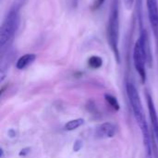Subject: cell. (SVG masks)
<instances>
[{
  "mask_svg": "<svg viewBox=\"0 0 158 158\" xmlns=\"http://www.w3.org/2000/svg\"><path fill=\"white\" fill-rule=\"evenodd\" d=\"M104 2H105V0H95L94 4L93 5L94 9H97V8H99V7L102 6V4H103Z\"/></svg>",
  "mask_w": 158,
  "mask_h": 158,
  "instance_id": "5bb4252c",
  "label": "cell"
},
{
  "mask_svg": "<svg viewBox=\"0 0 158 158\" xmlns=\"http://www.w3.org/2000/svg\"><path fill=\"white\" fill-rule=\"evenodd\" d=\"M81 148H82V142H81V140H77V141L74 143L73 151H74V152H79Z\"/></svg>",
  "mask_w": 158,
  "mask_h": 158,
  "instance_id": "4fadbf2b",
  "label": "cell"
},
{
  "mask_svg": "<svg viewBox=\"0 0 158 158\" xmlns=\"http://www.w3.org/2000/svg\"><path fill=\"white\" fill-rule=\"evenodd\" d=\"M143 139V147H144V157L154 158L153 153V142H152V133L148 127L142 130Z\"/></svg>",
  "mask_w": 158,
  "mask_h": 158,
  "instance_id": "52a82bcc",
  "label": "cell"
},
{
  "mask_svg": "<svg viewBox=\"0 0 158 158\" xmlns=\"http://www.w3.org/2000/svg\"><path fill=\"white\" fill-rule=\"evenodd\" d=\"M35 59H36L35 54H25L17 60L16 68L18 69H24L30 65H31Z\"/></svg>",
  "mask_w": 158,
  "mask_h": 158,
  "instance_id": "9c48e42d",
  "label": "cell"
},
{
  "mask_svg": "<svg viewBox=\"0 0 158 158\" xmlns=\"http://www.w3.org/2000/svg\"><path fill=\"white\" fill-rule=\"evenodd\" d=\"M145 31H143L140 37L137 39L133 48V62L136 71L138 72L142 82L144 83L146 81V62L151 65L152 57L147 52V37Z\"/></svg>",
  "mask_w": 158,
  "mask_h": 158,
  "instance_id": "7a4b0ae2",
  "label": "cell"
},
{
  "mask_svg": "<svg viewBox=\"0 0 158 158\" xmlns=\"http://www.w3.org/2000/svg\"><path fill=\"white\" fill-rule=\"evenodd\" d=\"M126 90H127V94L129 97L130 104L131 106V109L133 111L134 118L136 119V122H137L139 128L142 131L143 129L148 127V125L146 122V118H145L144 110L143 107V104H142L139 93H138L135 85L131 82L127 83Z\"/></svg>",
  "mask_w": 158,
  "mask_h": 158,
  "instance_id": "277c9868",
  "label": "cell"
},
{
  "mask_svg": "<svg viewBox=\"0 0 158 158\" xmlns=\"http://www.w3.org/2000/svg\"><path fill=\"white\" fill-rule=\"evenodd\" d=\"M88 65L92 69H99L103 65V59L98 56H92L88 59Z\"/></svg>",
  "mask_w": 158,
  "mask_h": 158,
  "instance_id": "8fae6325",
  "label": "cell"
},
{
  "mask_svg": "<svg viewBox=\"0 0 158 158\" xmlns=\"http://www.w3.org/2000/svg\"><path fill=\"white\" fill-rule=\"evenodd\" d=\"M124 1H125V5H126V6H127L129 9H131V6H132V5H133L134 0H124Z\"/></svg>",
  "mask_w": 158,
  "mask_h": 158,
  "instance_id": "9a60e30c",
  "label": "cell"
},
{
  "mask_svg": "<svg viewBox=\"0 0 158 158\" xmlns=\"http://www.w3.org/2000/svg\"><path fill=\"white\" fill-rule=\"evenodd\" d=\"M146 96V101H147V106H148V111H149V117H150V120H151V125H152V129H151V133L152 136L154 137V139L156 140L158 146V115L153 101L152 96L150 95V94L146 93L145 94Z\"/></svg>",
  "mask_w": 158,
  "mask_h": 158,
  "instance_id": "8992f818",
  "label": "cell"
},
{
  "mask_svg": "<svg viewBox=\"0 0 158 158\" xmlns=\"http://www.w3.org/2000/svg\"><path fill=\"white\" fill-rule=\"evenodd\" d=\"M150 25L158 45V0H146Z\"/></svg>",
  "mask_w": 158,
  "mask_h": 158,
  "instance_id": "5b68a950",
  "label": "cell"
},
{
  "mask_svg": "<svg viewBox=\"0 0 158 158\" xmlns=\"http://www.w3.org/2000/svg\"><path fill=\"white\" fill-rule=\"evenodd\" d=\"M105 98H106V101L108 103V105L113 107L116 111L119 110V104L117 100V98L115 96H113L112 94H105Z\"/></svg>",
  "mask_w": 158,
  "mask_h": 158,
  "instance_id": "7c38bea8",
  "label": "cell"
},
{
  "mask_svg": "<svg viewBox=\"0 0 158 158\" xmlns=\"http://www.w3.org/2000/svg\"><path fill=\"white\" fill-rule=\"evenodd\" d=\"M116 127L109 122H106L101 124L97 128V135L99 137H106V138H112L116 134Z\"/></svg>",
  "mask_w": 158,
  "mask_h": 158,
  "instance_id": "ba28073f",
  "label": "cell"
},
{
  "mask_svg": "<svg viewBox=\"0 0 158 158\" xmlns=\"http://www.w3.org/2000/svg\"><path fill=\"white\" fill-rule=\"evenodd\" d=\"M106 39L109 47L114 53L116 60L119 63L120 55L118 49V40H119V15L117 0L113 1L110 14L108 18L107 27H106Z\"/></svg>",
  "mask_w": 158,
  "mask_h": 158,
  "instance_id": "3957f363",
  "label": "cell"
},
{
  "mask_svg": "<svg viewBox=\"0 0 158 158\" xmlns=\"http://www.w3.org/2000/svg\"><path fill=\"white\" fill-rule=\"evenodd\" d=\"M84 124V119L83 118H77V119H72L70 121H69L66 125H65V129L67 131H74L78 128H80L81 126H82Z\"/></svg>",
  "mask_w": 158,
  "mask_h": 158,
  "instance_id": "30bf717a",
  "label": "cell"
},
{
  "mask_svg": "<svg viewBox=\"0 0 158 158\" xmlns=\"http://www.w3.org/2000/svg\"><path fill=\"white\" fill-rule=\"evenodd\" d=\"M26 0H14L8 12L6 13L1 28H0V48L1 52L11 43L19 26V11Z\"/></svg>",
  "mask_w": 158,
  "mask_h": 158,
  "instance_id": "6da1fadb",
  "label": "cell"
},
{
  "mask_svg": "<svg viewBox=\"0 0 158 158\" xmlns=\"http://www.w3.org/2000/svg\"><path fill=\"white\" fill-rule=\"evenodd\" d=\"M30 148H25V149H22L21 150V152L19 153V156H26L29 152H30Z\"/></svg>",
  "mask_w": 158,
  "mask_h": 158,
  "instance_id": "2e32d148",
  "label": "cell"
}]
</instances>
